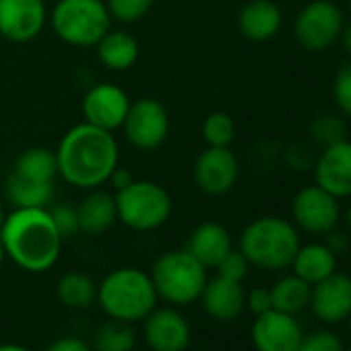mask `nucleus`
<instances>
[{
	"label": "nucleus",
	"instance_id": "22",
	"mask_svg": "<svg viewBox=\"0 0 351 351\" xmlns=\"http://www.w3.org/2000/svg\"><path fill=\"white\" fill-rule=\"evenodd\" d=\"M11 176L25 182L54 186L58 178L56 153L48 147H29L15 159L11 167Z\"/></svg>",
	"mask_w": 351,
	"mask_h": 351
},
{
	"label": "nucleus",
	"instance_id": "30",
	"mask_svg": "<svg viewBox=\"0 0 351 351\" xmlns=\"http://www.w3.org/2000/svg\"><path fill=\"white\" fill-rule=\"evenodd\" d=\"M203 138L207 147H230L236 138L234 118L226 112H213L203 122Z\"/></svg>",
	"mask_w": 351,
	"mask_h": 351
},
{
	"label": "nucleus",
	"instance_id": "45",
	"mask_svg": "<svg viewBox=\"0 0 351 351\" xmlns=\"http://www.w3.org/2000/svg\"><path fill=\"white\" fill-rule=\"evenodd\" d=\"M347 318H349V330H351V314H349Z\"/></svg>",
	"mask_w": 351,
	"mask_h": 351
},
{
	"label": "nucleus",
	"instance_id": "13",
	"mask_svg": "<svg viewBox=\"0 0 351 351\" xmlns=\"http://www.w3.org/2000/svg\"><path fill=\"white\" fill-rule=\"evenodd\" d=\"M143 337L151 351H186L191 324L176 308H153L143 318Z\"/></svg>",
	"mask_w": 351,
	"mask_h": 351
},
{
	"label": "nucleus",
	"instance_id": "31",
	"mask_svg": "<svg viewBox=\"0 0 351 351\" xmlns=\"http://www.w3.org/2000/svg\"><path fill=\"white\" fill-rule=\"evenodd\" d=\"M155 5V0H106L110 17L120 23H136L141 21Z\"/></svg>",
	"mask_w": 351,
	"mask_h": 351
},
{
	"label": "nucleus",
	"instance_id": "33",
	"mask_svg": "<svg viewBox=\"0 0 351 351\" xmlns=\"http://www.w3.org/2000/svg\"><path fill=\"white\" fill-rule=\"evenodd\" d=\"M215 269H217V275H219V277L242 283V281L248 277L250 263L246 261V256H244L240 250H234V248H232V250L226 254V258H223Z\"/></svg>",
	"mask_w": 351,
	"mask_h": 351
},
{
	"label": "nucleus",
	"instance_id": "20",
	"mask_svg": "<svg viewBox=\"0 0 351 351\" xmlns=\"http://www.w3.org/2000/svg\"><path fill=\"white\" fill-rule=\"evenodd\" d=\"M186 250L205 269H215L226 258V254L232 250V236L221 223L205 221L193 230Z\"/></svg>",
	"mask_w": 351,
	"mask_h": 351
},
{
	"label": "nucleus",
	"instance_id": "23",
	"mask_svg": "<svg viewBox=\"0 0 351 351\" xmlns=\"http://www.w3.org/2000/svg\"><path fill=\"white\" fill-rule=\"evenodd\" d=\"M291 267H293V275H298L310 285H316L318 281L335 273L337 256L324 244H308L298 248Z\"/></svg>",
	"mask_w": 351,
	"mask_h": 351
},
{
	"label": "nucleus",
	"instance_id": "12",
	"mask_svg": "<svg viewBox=\"0 0 351 351\" xmlns=\"http://www.w3.org/2000/svg\"><path fill=\"white\" fill-rule=\"evenodd\" d=\"M48 13L44 0H0V36L15 44L36 40Z\"/></svg>",
	"mask_w": 351,
	"mask_h": 351
},
{
	"label": "nucleus",
	"instance_id": "4",
	"mask_svg": "<svg viewBox=\"0 0 351 351\" xmlns=\"http://www.w3.org/2000/svg\"><path fill=\"white\" fill-rule=\"evenodd\" d=\"M97 302L110 318L132 324L143 320L155 308L157 291L149 273L122 267L101 281L97 287Z\"/></svg>",
	"mask_w": 351,
	"mask_h": 351
},
{
	"label": "nucleus",
	"instance_id": "38",
	"mask_svg": "<svg viewBox=\"0 0 351 351\" xmlns=\"http://www.w3.org/2000/svg\"><path fill=\"white\" fill-rule=\"evenodd\" d=\"M44 351H93V349L79 337H60L54 343H50Z\"/></svg>",
	"mask_w": 351,
	"mask_h": 351
},
{
	"label": "nucleus",
	"instance_id": "35",
	"mask_svg": "<svg viewBox=\"0 0 351 351\" xmlns=\"http://www.w3.org/2000/svg\"><path fill=\"white\" fill-rule=\"evenodd\" d=\"M52 219L58 228V232L62 234V238L66 236H75L79 232V217H77V207L71 205H58L52 211Z\"/></svg>",
	"mask_w": 351,
	"mask_h": 351
},
{
	"label": "nucleus",
	"instance_id": "15",
	"mask_svg": "<svg viewBox=\"0 0 351 351\" xmlns=\"http://www.w3.org/2000/svg\"><path fill=\"white\" fill-rule=\"evenodd\" d=\"M128 108H130V99L126 91L114 83H97L83 97L85 122L110 132L122 128Z\"/></svg>",
	"mask_w": 351,
	"mask_h": 351
},
{
	"label": "nucleus",
	"instance_id": "19",
	"mask_svg": "<svg viewBox=\"0 0 351 351\" xmlns=\"http://www.w3.org/2000/svg\"><path fill=\"white\" fill-rule=\"evenodd\" d=\"M199 300H203V308L211 318L223 322L238 318L246 308V291L242 283L223 279L219 275L211 281L207 279Z\"/></svg>",
	"mask_w": 351,
	"mask_h": 351
},
{
	"label": "nucleus",
	"instance_id": "5",
	"mask_svg": "<svg viewBox=\"0 0 351 351\" xmlns=\"http://www.w3.org/2000/svg\"><path fill=\"white\" fill-rule=\"evenodd\" d=\"M151 281L157 298L171 306H186L201 298L207 283V269L186 248L169 250L155 261Z\"/></svg>",
	"mask_w": 351,
	"mask_h": 351
},
{
	"label": "nucleus",
	"instance_id": "25",
	"mask_svg": "<svg viewBox=\"0 0 351 351\" xmlns=\"http://www.w3.org/2000/svg\"><path fill=\"white\" fill-rule=\"evenodd\" d=\"M269 291H271L273 310H279L285 314H298L310 304L312 285L300 279L298 275H289V277L279 279Z\"/></svg>",
	"mask_w": 351,
	"mask_h": 351
},
{
	"label": "nucleus",
	"instance_id": "6",
	"mask_svg": "<svg viewBox=\"0 0 351 351\" xmlns=\"http://www.w3.org/2000/svg\"><path fill=\"white\" fill-rule=\"evenodd\" d=\"M110 11L104 0H58L52 11L54 34L77 48H91L110 32Z\"/></svg>",
	"mask_w": 351,
	"mask_h": 351
},
{
	"label": "nucleus",
	"instance_id": "17",
	"mask_svg": "<svg viewBox=\"0 0 351 351\" xmlns=\"http://www.w3.org/2000/svg\"><path fill=\"white\" fill-rule=\"evenodd\" d=\"M310 306L318 320L335 324L351 314V277L345 273H332L326 279L312 285Z\"/></svg>",
	"mask_w": 351,
	"mask_h": 351
},
{
	"label": "nucleus",
	"instance_id": "14",
	"mask_svg": "<svg viewBox=\"0 0 351 351\" xmlns=\"http://www.w3.org/2000/svg\"><path fill=\"white\" fill-rule=\"evenodd\" d=\"M314 184L332 197H351V138L324 147L314 161Z\"/></svg>",
	"mask_w": 351,
	"mask_h": 351
},
{
	"label": "nucleus",
	"instance_id": "39",
	"mask_svg": "<svg viewBox=\"0 0 351 351\" xmlns=\"http://www.w3.org/2000/svg\"><path fill=\"white\" fill-rule=\"evenodd\" d=\"M132 180H134V178H132V173H130L128 169H122V167L118 165V167L112 171V176H110V180H108V182H112L116 191H122V189L128 186Z\"/></svg>",
	"mask_w": 351,
	"mask_h": 351
},
{
	"label": "nucleus",
	"instance_id": "41",
	"mask_svg": "<svg viewBox=\"0 0 351 351\" xmlns=\"http://www.w3.org/2000/svg\"><path fill=\"white\" fill-rule=\"evenodd\" d=\"M0 351H29V349H27V347H23V345L5 343V345H0Z\"/></svg>",
	"mask_w": 351,
	"mask_h": 351
},
{
	"label": "nucleus",
	"instance_id": "21",
	"mask_svg": "<svg viewBox=\"0 0 351 351\" xmlns=\"http://www.w3.org/2000/svg\"><path fill=\"white\" fill-rule=\"evenodd\" d=\"M77 217H79V232H85L89 236L106 234L118 219L114 195L93 189L77 207Z\"/></svg>",
	"mask_w": 351,
	"mask_h": 351
},
{
	"label": "nucleus",
	"instance_id": "28",
	"mask_svg": "<svg viewBox=\"0 0 351 351\" xmlns=\"http://www.w3.org/2000/svg\"><path fill=\"white\" fill-rule=\"evenodd\" d=\"M7 199L15 205V207H46L52 203L54 199V186L48 184H34V182H25L19 180L15 176H7Z\"/></svg>",
	"mask_w": 351,
	"mask_h": 351
},
{
	"label": "nucleus",
	"instance_id": "46",
	"mask_svg": "<svg viewBox=\"0 0 351 351\" xmlns=\"http://www.w3.org/2000/svg\"><path fill=\"white\" fill-rule=\"evenodd\" d=\"M347 3H349V9H351V0H347Z\"/></svg>",
	"mask_w": 351,
	"mask_h": 351
},
{
	"label": "nucleus",
	"instance_id": "40",
	"mask_svg": "<svg viewBox=\"0 0 351 351\" xmlns=\"http://www.w3.org/2000/svg\"><path fill=\"white\" fill-rule=\"evenodd\" d=\"M339 42H341V48H343V52H345L347 60H351V19L343 23V29H341Z\"/></svg>",
	"mask_w": 351,
	"mask_h": 351
},
{
	"label": "nucleus",
	"instance_id": "32",
	"mask_svg": "<svg viewBox=\"0 0 351 351\" xmlns=\"http://www.w3.org/2000/svg\"><path fill=\"white\" fill-rule=\"evenodd\" d=\"M332 99L339 112L351 118V60L341 64L332 79Z\"/></svg>",
	"mask_w": 351,
	"mask_h": 351
},
{
	"label": "nucleus",
	"instance_id": "9",
	"mask_svg": "<svg viewBox=\"0 0 351 351\" xmlns=\"http://www.w3.org/2000/svg\"><path fill=\"white\" fill-rule=\"evenodd\" d=\"M122 128L132 147L141 151H153L169 134V114L161 101L153 97H141L130 104Z\"/></svg>",
	"mask_w": 351,
	"mask_h": 351
},
{
	"label": "nucleus",
	"instance_id": "11",
	"mask_svg": "<svg viewBox=\"0 0 351 351\" xmlns=\"http://www.w3.org/2000/svg\"><path fill=\"white\" fill-rule=\"evenodd\" d=\"M240 176L238 157L230 147H207L193 165V178L199 191L211 197L228 195Z\"/></svg>",
	"mask_w": 351,
	"mask_h": 351
},
{
	"label": "nucleus",
	"instance_id": "2",
	"mask_svg": "<svg viewBox=\"0 0 351 351\" xmlns=\"http://www.w3.org/2000/svg\"><path fill=\"white\" fill-rule=\"evenodd\" d=\"M5 254L23 271L52 269L62 250V234L46 207H15L0 228Z\"/></svg>",
	"mask_w": 351,
	"mask_h": 351
},
{
	"label": "nucleus",
	"instance_id": "24",
	"mask_svg": "<svg viewBox=\"0 0 351 351\" xmlns=\"http://www.w3.org/2000/svg\"><path fill=\"white\" fill-rule=\"evenodd\" d=\"M97 58L110 71H128L138 58V42L128 32H108L97 42Z\"/></svg>",
	"mask_w": 351,
	"mask_h": 351
},
{
	"label": "nucleus",
	"instance_id": "26",
	"mask_svg": "<svg viewBox=\"0 0 351 351\" xmlns=\"http://www.w3.org/2000/svg\"><path fill=\"white\" fill-rule=\"evenodd\" d=\"M58 300L73 310H83L89 308L97 300V285L93 279L81 271H71L64 273L56 285Z\"/></svg>",
	"mask_w": 351,
	"mask_h": 351
},
{
	"label": "nucleus",
	"instance_id": "37",
	"mask_svg": "<svg viewBox=\"0 0 351 351\" xmlns=\"http://www.w3.org/2000/svg\"><path fill=\"white\" fill-rule=\"evenodd\" d=\"M324 246H326L335 256L345 254V252L349 250V236H347V232L337 230V228L328 230V232L324 234Z\"/></svg>",
	"mask_w": 351,
	"mask_h": 351
},
{
	"label": "nucleus",
	"instance_id": "34",
	"mask_svg": "<svg viewBox=\"0 0 351 351\" xmlns=\"http://www.w3.org/2000/svg\"><path fill=\"white\" fill-rule=\"evenodd\" d=\"M295 351H343V343L330 330H316L308 337H302Z\"/></svg>",
	"mask_w": 351,
	"mask_h": 351
},
{
	"label": "nucleus",
	"instance_id": "10",
	"mask_svg": "<svg viewBox=\"0 0 351 351\" xmlns=\"http://www.w3.org/2000/svg\"><path fill=\"white\" fill-rule=\"evenodd\" d=\"M291 217L302 232L312 236H324L328 230L337 228L341 219L339 199L320 189L318 184H310L293 197Z\"/></svg>",
	"mask_w": 351,
	"mask_h": 351
},
{
	"label": "nucleus",
	"instance_id": "16",
	"mask_svg": "<svg viewBox=\"0 0 351 351\" xmlns=\"http://www.w3.org/2000/svg\"><path fill=\"white\" fill-rule=\"evenodd\" d=\"M250 335L258 351H295L304 337L293 314L279 310H269L256 316Z\"/></svg>",
	"mask_w": 351,
	"mask_h": 351
},
{
	"label": "nucleus",
	"instance_id": "7",
	"mask_svg": "<svg viewBox=\"0 0 351 351\" xmlns=\"http://www.w3.org/2000/svg\"><path fill=\"white\" fill-rule=\"evenodd\" d=\"M118 219L134 232H151L163 226L171 215L169 193L151 180H132L116 193Z\"/></svg>",
	"mask_w": 351,
	"mask_h": 351
},
{
	"label": "nucleus",
	"instance_id": "1",
	"mask_svg": "<svg viewBox=\"0 0 351 351\" xmlns=\"http://www.w3.org/2000/svg\"><path fill=\"white\" fill-rule=\"evenodd\" d=\"M54 153L60 178L75 189L85 191L106 184L120 161V149L114 134L89 122H81L66 130Z\"/></svg>",
	"mask_w": 351,
	"mask_h": 351
},
{
	"label": "nucleus",
	"instance_id": "3",
	"mask_svg": "<svg viewBox=\"0 0 351 351\" xmlns=\"http://www.w3.org/2000/svg\"><path fill=\"white\" fill-rule=\"evenodd\" d=\"M300 246L298 228L275 215L254 219L240 234V252L252 267L265 271H281L291 267Z\"/></svg>",
	"mask_w": 351,
	"mask_h": 351
},
{
	"label": "nucleus",
	"instance_id": "36",
	"mask_svg": "<svg viewBox=\"0 0 351 351\" xmlns=\"http://www.w3.org/2000/svg\"><path fill=\"white\" fill-rule=\"evenodd\" d=\"M246 308H248L254 316H261V314L273 310L271 291L265 289V287H254L250 293H246Z\"/></svg>",
	"mask_w": 351,
	"mask_h": 351
},
{
	"label": "nucleus",
	"instance_id": "29",
	"mask_svg": "<svg viewBox=\"0 0 351 351\" xmlns=\"http://www.w3.org/2000/svg\"><path fill=\"white\" fill-rule=\"evenodd\" d=\"M310 136L320 149L335 145L339 141H345L347 138V124H345L343 114H335V112L318 114L310 124Z\"/></svg>",
	"mask_w": 351,
	"mask_h": 351
},
{
	"label": "nucleus",
	"instance_id": "27",
	"mask_svg": "<svg viewBox=\"0 0 351 351\" xmlns=\"http://www.w3.org/2000/svg\"><path fill=\"white\" fill-rule=\"evenodd\" d=\"M136 345V332L130 322L110 318L101 322L91 337L93 351H132Z\"/></svg>",
	"mask_w": 351,
	"mask_h": 351
},
{
	"label": "nucleus",
	"instance_id": "43",
	"mask_svg": "<svg viewBox=\"0 0 351 351\" xmlns=\"http://www.w3.org/2000/svg\"><path fill=\"white\" fill-rule=\"evenodd\" d=\"M7 258V254H5V246H3V240H0V267H3V261Z\"/></svg>",
	"mask_w": 351,
	"mask_h": 351
},
{
	"label": "nucleus",
	"instance_id": "47",
	"mask_svg": "<svg viewBox=\"0 0 351 351\" xmlns=\"http://www.w3.org/2000/svg\"><path fill=\"white\" fill-rule=\"evenodd\" d=\"M349 351H351V347H349Z\"/></svg>",
	"mask_w": 351,
	"mask_h": 351
},
{
	"label": "nucleus",
	"instance_id": "42",
	"mask_svg": "<svg viewBox=\"0 0 351 351\" xmlns=\"http://www.w3.org/2000/svg\"><path fill=\"white\" fill-rule=\"evenodd\" d=\"M341 217H343L345 230H349V232H351V205H349V207H347V209L343 211V215H341Z\"/></svg>",
	"mask_w": 351,
	"mask_h": 351
},
{
	"label": "nucleus",
	"instance_id": "18",
	"mask_svg": "<svg viewBox=\"0 0 351 351\" xmlns=\"http://www.w3.org/2000/svg\"><path fill=\"white\" fill-rule=\"evenodd\" d=\"M283 25V13L273 0H248L238 13V29L250 42L273 40Z\"/></svg>",
	"mask_w": 351,
	"mask_h": 351
},
{
	"label": "nucleus",
	"instance_id": "8",
	"mask_svg": "<svg viewBox=\"0 0 351 351\" xmlns=\"http://www.w3.org/2000/svg\"><path fill=\"white\" fill-rule=\"evenodd\" d=\"M343 23L345 15L335 3L312 0L295 15L293 36L306 52L320 54L328 50L335 42H339Z\"/></svg>",
	"mask_w": 351,
	"mask_h": 351
},
{
	"label": "nucleus",
	"instance_id": "44",
	"mask_svg": "<svg viewBox=\"0 0 351 351\" xmlns=\"http://www.w3.org/2000/svg\"><path fill=\"white\" fill-rule=\"evenodd\" d=\"M5 217H7V213H5V207H3V203H0V228H3V223H5Z\"/></svg>",
	"mask_w": 351,
	"mask_h": 351
}]
</instances>
